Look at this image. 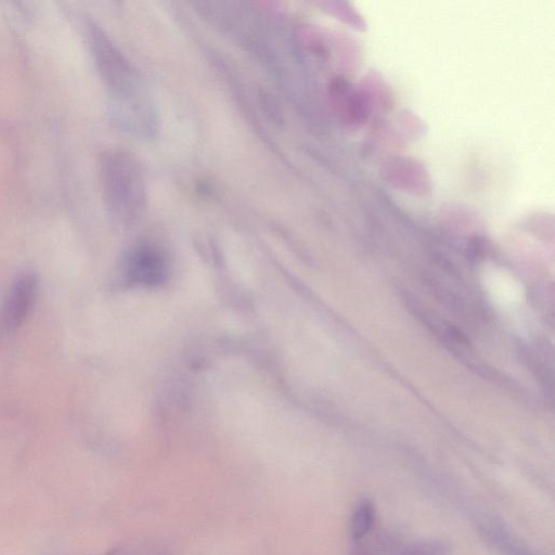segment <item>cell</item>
<instances>
[{
	"label": "cell",
	"instance_id": "cell-2",
	"mask_svg": "<svg viewBox=\"0 0 555 555\" xmlns=\"http://www.w3.org/2000/svg\"><path fill=\"white\" fill-rule=\"evenodd\" d=\"M38 281L34 275H23L12 283L0 311V330H17L28 318L36 301Z\"/></svg>",
	"mask_w": 555,
	"mask_h": 555
},
{
	"label": "cell",
	"instance_id": "cell-1",
	"mask_svg": "<svg viewBox=\"0 0 555 555\" xmlns=\"http://www.w3.org/2000/svg\"><path fill=\"white\" fill-rule=\"evenodd\" d=\"M107 185L113 208L123 217L134 218L144 210L146 190L136 160L124 153L115 154L107 164Z\"/></svg>",
	"mask_w": 555,
	"mask_h": 555
},
{
	"label": "cell",
	"instance_id": "cell-3",
	"mask_svg": "<svg viewBox=\"0 0 555 555\" xmlns=\"http://www.w3.org/2000/svg\"><path fill=\"white\" fill-rule=\"evenodd\" d=\"M376 516V508L371 501L365 499L357 503L350 521V532L355 541H361L371 533Z\"/></svg>",
	"mask_w": 555,
	"mask_h": 555
},
{
	"label": "cell",
	"instance_id": "cell-4",
	"mask_svg": "<svg viewBox=\"0 0 555 555\" xmlns=\"http://www.w3.org/2000/svg\"><path fill=\"white\" fill-rule=\"evenodd\" d=\"M396 555H446V550L437 541H419L405 547Z\"/></svg>",
	"mask_w": 555,
	"mask_h": 555
}]
</instances>
